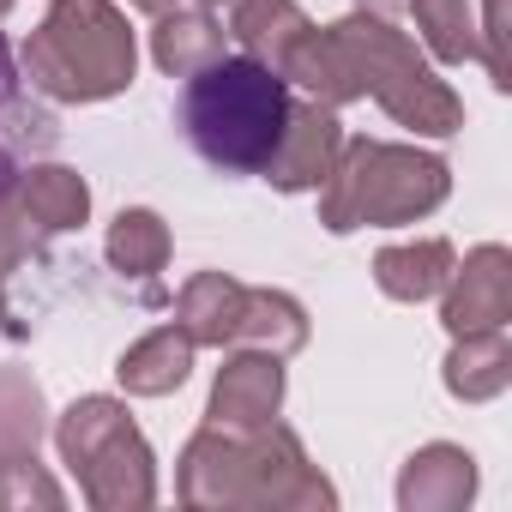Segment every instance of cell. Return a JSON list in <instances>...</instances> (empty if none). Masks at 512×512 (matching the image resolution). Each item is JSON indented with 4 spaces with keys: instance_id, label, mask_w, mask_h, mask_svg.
I'll return each mask as SVG.
<instances>
[{
    "instance_id": "obj_26",
    "label": "cell",
    "mask_w": 512,
    "mask_h": 512,
    "mask_svg": "<svg viewBox=\"0 0 512 512\" xmlns=\"http://www.w3.org/2000/svg\"><path fill=\"white\" fill-rule=\"evenodd\" d=\"M410 0H356V13H374V19H398Z\"/></svg>"
},
{
    "instance_id": "obj_28",
    "label": "cell",
    "mask_w": 512,
    "mask_h": 512,
    "mask_svg": "<svg viewBox=\"0 0 512 512\" xmlns=\"http://www.w3.org/2000/svg\"><path fill=\"white\" fill-rule=\"evenodd\" d=\"M0 320H7V278H0Z\"/></svg>"
},
{
    "instance_id": "obj_19",
    "label": "cell",
    "mask_w": 512,
    "mask_h": 512,
    "mask_svg": "<svg viewBox=\"0 0 512 512\" xmlns=\"http://www.w3.org/2000/svg\"><path fill=\"white\" fill-rule=\"evenodd\" d=\"M308 308L290 296V290H253L247 284V296H241V320H235V344H247V350H266V356H296V350H308Z\"/></svg>"
},
{
    "instance_id": "obj_23",
    "label": "cell",
    "mask_w": 512,
    "mask_h": 512,
    "mask_svg": "<svg viewBox=\"0 0 512 512\" xmlns=\"http://www.w3.org/2000/svg\"><path fill=\"white\" fill-rule=\"evenodd\" d=\"M61 512L67 488L49 476L37 452H0V512Z\"/></svg>"
},
{
    "instance_id": "obj_10",
    "label": "cell",
    "mask_w": 512,
    "mask_h": 512,
    "mask_svg": "<svg viewBox=\"0 0 512 512\" xmlns=\"http://www.w3.org/2000/svg\"><path fill=\"white\" fill-rule=\"evenodd\" d=\"M476 458L452 440H428L398 470V512H464L476 500Z\"/></svg>"
},
{
    "instance_id": "obj_2",
    "label": "cell",
    "mask_w": 512,
    "mask_h": 512,
    "mask_svg": "<svg viewBox=\"0 0 512 512\" xmlns=\"http://www.w3.org/2000/svg\"><path fill=\"white\" fill-rule=\"evenodd\" d=\"M290 85L253 55H223L199 67L181 91V133L187 145L223 169V175H260L272 157L284 121H290Z\"/></svg>"
},
{
    "instance_id": "obj_9",
    "label": "cell",
    "mask_w": 512,
    "mask_h": 512,
    "mask_svg": "<svg viewBox=\"0 0 512 512\" xmlns=\"http://www.w3.org/2000/svg\"><path fill=\"white\" fill-rule=\"evenodd\" d=\"M338 151H344V121H338V109H326V103H290V121H284L272 157L260 163V175H266L278 193H314V187L332 175Z\"/></svg>"
},
{
    "instance_id": "obj_24",
    "label": "cell",
    "mask_w": 512,
    "mask_h": 512,
    "mask_svg": "<svg viewBox=\"0 0 512 512\" xmlns=\"http://www.w3.org/2000/svg\"><path fill=\"white\" fill-rule=\"evenodd\" d=\"M37 253V223L25 217L19 193H13V169H0V278L19 272Z\"/></svg>"
},
{
    "instance_id": "obj_15",
    "label": "cell",
    "mask_w": 512,
    "mask_h": 512,
    "mask_svg": "<svg viewBox=\"0 0 512 512\" xmlns=\"http://www.w3.org/2000/svg\"><path fill=\"white\" fill-rule=\"evenodd\" d=\"M193 356H199V344L169 320V326H157V332H145L139 344H127V350H121L115 380H121V392H127V398H169V392H181V386H187Z\"/></svg>"
},
{
    "instance_id": "obj_25",
    "label": "cell",
    "mask_w": 512,
    "mask_h": 512,
    "mask_svg": "<svg viewBox=\"0 0 512 512\" xmlns=\"http://www.w3.org/2000/svg\"><path fill=\"white\" fill-rule=\"evenodd\" d=\"M476 43H482V67H488L494 91H512V61H506V0H482Z\"/></svg>"
},
{
    "instance_id": "obj_17",
    "label": "cell",
    "mask_w": 512,
    "mask_h": 512,
    "mask_svg": "<svg viewBox=\"0 0 512 512\" xmlns=\"http://www.w3.org/2000/svg\"><path fill=\"white\" fill-rule=\"evenodd\" d=\"M241 296L247 284L229 272H193L175 296V326L199 344V350H229L235 344V320H241Z\"/></svg>"
},
{
    "instance_id": "obj_6",
    "label": "cell",
    "mask_w": 512,
    "mask_h": 512,
    "mask_svg": "<svg viewBox=\"0 0 512 512\" xmlns=\"http://www.w3.org/2000/svg\"><path fill=\"white\" fill-rule=\"evenodd\" d=\"M350 67H356V85L362 97H374L398 127H410L416 139H452L464 127V97L434 73V61L392 25V19H374V13H350L332 25Z\"/></svg>"
},
{
    "instance_id": "obj_22",
    "label": "cell",
    "mask_w": 512,
    "mask_h": 512,
    "mask_svg": "<svg viewBox=\"0 0 512 512\" xmlns=\"http://www.w3.org/2000/svg\"><path fill=\"white\" fill-rule=\"evenodd\" d=\"M49 434V398L31 368H0V452H37Z\"/></svg>"
},
{
    "instance_id": "obj_11",
    "label": "cell",
    "mask_w": 512,
    "mask_h": 512,
    "mask_svg": "<svg viewBox=\"0 0 512 512\" xmlns=\"http://www.w3.org/2000/svg\"><path fill=\"white\" fill-rule=\"evenodd\" d=\"M284 85H296L308 103H326V109H344V103H356L362 97V85H356V67H350V55H344V43H338V31L326 25H308L284 55H278V67H272Z\"/></svg>"
},
{
    "instance_id": "obj_8",
    "label": "cell",
    "mask_w": 512,
    "mask_h": 512,
    "mask_svg": "<svg viewBox=\"0 0 512 512\" xmlns=\"http://www.w3.org/2000/svg\"><path fill=\"white\" fill-rule=\"evenodd\" d=\"M512 320V253L500 241H482L464 253V266H452L440 290V326L458 332H488Z\"/></svg>"
},
{
    "instance_id": "obj_14",
    "label": "cell",
    "mask_w": 512,
    "mask_h": 512,
    "mask_svg": "<svg viewBox=\"0 0 512 512\" xmlns=\"http://www.w3.org/2000/svg\"><path fill=\"white\" fill-rule=\"evenodd\" d=\"M13 193H19L25 217L37 223V235H73L91 217V187L67 163H25V169H13Z\"/></svg>"
},
{
    "instance_id": "obj_13",
    "label": "cell",
    "mask_w": 512,
    "mask_h": 512,
    "mask_svg": "<svg viewBox=\"0 0 512 512\" xmlns=\"http://www.w3.org/2000/svg\"><path fill=\"white\" fill-rule=\"evenodd\" d=\"M223 43H229L223 19L211 7H193V0H181V7H169V13L151 19V61L169 79H193L199 67L223 61Z\"/></svg>"
},
{
    "instance_id": "obj_29",
    "label": "cell",
    "mask_w": 512,
    "mask_h": 512,
    "mask_svg": "<svg viewBox=\"0 0 512 512\" xmlns=\"http://www.w3.org/2000/svg\"><path fill=\"white\" fill-rule=\"evenodd\" d=\"M193 7H211V13H217V7H223V0H193Z\"/></svg>"
},
{
    "instance_id": "obj_27",
    "label": "cell",
    "mask_w": 512,
    "mask_h": 512,
    "mask_svg": "<svg viewBox=\"0 0 512 512\" xmlns=\"http://www.w3.org/2000/svg\"><path fill=\"white\" fill-rule=\"evenodd\" d=\"M133 13H145V19H157V13H169V7H181V0H127Z\"/></svg>"
},
{
    "instance_id": "obj_5",
    "label": "cell",
    "mask_w": 512,
    "mask_h": 512,
    "mask_svg": "<svg viewBox=\"0 0 512 512\" xmlns=\"http://www.w3.org/2000/svg\"><path fill=\"white\" fill-rule=\"evenodd\" d=\"M55 452L79 476L85 506L97 512H145L157 506V452L139 434L133 410L109 392H91L55 416Z\"/></svg>"
},
{
    "instance_id": "obj_20",
    "label": "cell",
    "mask_w": 512,
    "mask_h": 512,
    "mask_svg": "<svg viewBox=\"0 0 512 512\" xmlns=\"http://www.w3.org/2000/svg\"><path fill=\"white\" fill-rule=\"evenodd\" d=\"M103 253H109V266H115L121 278H157V272L169 266L175 241H169V223H163L151 205H127V211L109 223Z\"/></svg>"
},
{
    "instance_id": "obj_1",
    "label": "cell",
    "mask_w": 512,
    "mask_h": 512,
    "mask_svg": "<svg viewBox=\"0 0 512 512\" xmlns=\"http://www.w3.org/2000/svg\"><path fill=\"white\" fill-rule=\"evenodd\" d=\"M175 494L199 512H332L338 488L320 476L296 428L272 422L253 434L199 428L175 458Z\"/></svg>"
},
{
    "instance_id": "obj_16",
    "label": "cell",
    "mask_w": 512,
    "mask_h": 512,
    "mask_svg": "<svg viewBox=\"0 0 512 512\" xmlns=\"http://www.w3.org/2000/svg\"><path fill=\"white\" fill-rule=\"evenodd\" d=\"M440 380H446V392H452L458 404H494V398L512 386V344H506V326L458 332L452 350H446Z\"/></svg>"
},
{
    "instance_id": "obj_4",
    "label": "cell",
    "mask_w": 512,
    "mask_h": 512,
    "mask_svg": "<svg viewBox=\"0 0 512 512\" xmlns=\"http://www.w3.org/2000/svg\"><path fill=\"white\" fill-rule=\"evenodd\" d=\"M320 193V223L332 235L356 229H404L422 223L428 211L446 205L452 169L446 157L422 145H392V139H344L332 175L314 187Z\"/></svg>"
},
{
    "instance_id": "obj_21",
    "label": "cell",
    "mask_w": 512,
    "mask_h": 512,
    "mask_svg": "<svg viewBox=\"0 0 512 512\" xmlns=\"http://www.w3.org/2000/svg\"><path fill=\"white\" fill-rule=\"evenodd\" d=\"M404 13L416 19V37H422V55H428V61H440V67L482 61L476 7H470V0H410Z\"/></svg>"
},
{
    "instance_id": "obj_7",
    "label": "cell",
    "mask_w": 512,
    "mask_h": 512,
    "mask_svg": "<svg viewBox=\"0 0 512 512\" xmlns=\"http://www.w3.org/2000/svg\"><path fill=\"white\" fill-rule=\"evenodd\" d=\"M284 356H266V350H247V344H229L217 380H211V398H205V422L223 428V434H253V428H272L284 416Z\"/></svg>"
},
{
    "instance_id": "obj_30",
    "label": "cell",
    "mask_w": 512,
    "mask_h": 512,
    "mask_svg": "<svg viewBox=\"0 0 512 512\" xmlns=\"http://www.w3.org/2000/svg\"><path fill=\"white\" fill-rule=\"evenodd\" d=\"M7 13H13V0H0V19H7Z\"/></svg>"
},
{
    "instance_id": "obj_3",
    "label": "cell",
    "mask_w": 512,
    "mask_h": 512,
    "mask_svg": "<svg viewBox=\"0 0 512 512\" xmlns=\"http://www.w3.org/2000/svg\"><path fill=\"white\" fill-rule=\"evenodd\" d=\"M19 61L31 91L49 103H109L139 73V37L121 0H49Z\"/></svg>"
},
{
    "instance_id": "obj_12",
    "label": "cell",
    "mask_w": 512,
    "mask_h": 512,
    "mask_svg": "<svg viewBox=\"0 0 512 512\" xmlns=\"http://www.w3.org/2000/svg\"><path fill=\"white\" fill-rule=\"evenodd\" d=\"M452 266H458V247L446 235H416V241H392L374 253V284L386 302L416 308V302H434L446 290Z\"/></svg>"
},
{
    "instance_id": "obj_18",
    "label": "cell",
    "mask_w": 512,
    "mask_h": 512,
    "mask_svg": "<svg viewBox=\"0 0 512 512\" xmlns=\"http://www.w3.org/2000/svg\"><path fill=\"white\" fill-rule=\"evenodd\" d=\"M314 19L296 7V0H223V31L241 55L278 67V55L308 31Z\"/></svg>"
}]
</instances>
